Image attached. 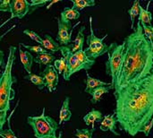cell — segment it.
<instances>
[{
  "label": "cell",
  "instance_id": "obj_9",
  "mask_svg": "<svg viewBox=\"0 0 153 138\" xmlns=\"http://www.w3.org/2000/svg\"><path fill=\"white\" fill-rule=\"evenodd\" d=\"M32 7L31 3L25 0H12L11 1V17L6 21L9 22L13 18H23L28 13H30V8ZM34 10V8L32 7Z\"/></svg>",
  "mask_w": 153,
  "mask_h": 138
},
{
  "label": "cell",
  "instance_id": "obj_17",
  "mask_svg": "<svg viewBox=\"0 0 153 138\" xmlns=\"http://www.w3.org/2000/svg\"><path fill=\"white\" fill-rule=\"evenodd\" d=\"M151 4V1L148 2L146 9H144L142 5H140V14L138 16V20L141 22L142 25H152V14L149 11V5Z\"/></svg>",
  "mask_w": 153,
  "mask_h": 138
},
{
  "label": "cell",
  "instance_id": "obj_28",
  "mask_svg": "<svg viewBox=\"0 0 153 138\" xmlns=\"http://www.w3.org/2000/svg\"><path fill=\"white\" fill-rule=\"evenodd\" d=\"M23 34H25V35H27V36H29L32 40H34V41H36L37 43H39L40 45L42 44V42H43V39L38 34V33H36L35 31H30V30H28V29H26V30H24L23 31Z\"/></svg>",
  "mask_w": 153,
  "mask_h": 138
},
{
  "label": "cell",
  "instance_id": "obj_32",
  "mask_svg": "<svg viewBox=\"0 0 153 138\" xmlns=\"http://www.w3.org/2000/svg\"><path fill=\"white\" fill-rule=\"evenodd\" d=\"M57 2H58V1H55V2H52V3H50V4H49V5H48V6H47V9H49V7L52 5V4H55V3H57Z\"/></svg>",
  "mask_w": 153,
  "mask_h": 138
},
{
  "label": "cell",
  "instance_id": "obj_26",
  "mask_svg": "<svg viewBox=\"0 0 153 138\" xmlns=\"http://www.w3.org/2000/svg\"><path fill=\"white\" fill-rule=\"evenodd\" d=\"M95 131V128L89 129H76L75 131V137L78 138H92L93 132Z\"/></svg>",
  "mask_w": 153,
  "mask_h": 138
},
{
  "label": "cell",
  "instance_id": "obj_20",
  "mask_svg": "<svg viewBox=\"0 0 153 138\" xmlns=\"http://www.w3.org/2000/svg\"><path fill=\"white\" fill-rule=\"evenodd\" d=\"M114 89L112 85L110 86H101V87H99L97 89H95L94 91H92L91 92V103L92 104H96L100 100V98L102 97L103 94L108 92L110 90Z\"/></svg>",
  "mask_w": 153,
  "mask_h": 138
},
{
  "label": "cell",
  "instance_id": "obj_21",
  "mask_svg": "<svg viewBox=\"0 0 153 138\" xmlns=\"http://www.w3.org/2000/svg\"><path fill=\"white\" fill-rule=\"evenodd\" d=\"M56 59V57L53 55V54H50V53H41V54H38L36 56V58H35V62L37 64H39V65H45L46 66H50V64L52 62H55Z\"/></svg>",
  "mask_w": 153,
  "mask_h": 138
},
{
  "label": "cell",
  "instance_id": "obj_15",
  "mask_svg": "<svg viewBox=\"0 0 153 138\" xmlns=\"http://www.w3.org/2000/svg\"><path fill=\"white\" fill-rule=\"evenodd\" d=\"M80 17V12L75 10L74 8H69L65 7L62 12H61V16L60 19L62 22L65 23H70L72 20H77Z\"/></svg>",
  "mask_w": 153,
  "mask_h": 138
},
{
  "label": "cell",
  "instance_id": "obj_2",
  "mask_svg": "<svg viewBox=\"0 0 153 138\" xmlns=\"http://www.w3.org/2000/svg\"><path fill=\"white\" fill-rule=\"evenodd\" d=\"M124 42L123 66L114 93L146 78L153 72V44L145 37L140 22Z\"/></svg>",
  "mask_w": 153,
  "mask_h": 138
},
{
  "label": "cell",
  "instance_id": "obj_14",
  "mask_svg": "<svg viewBox=\"0 0 153 138\" xmlns=\"http://www.w3.org/2000/svg\"><path fill=\"white\" fill-rule=\"evenodd\" d=\"M69 103H70V97L66 96L65 101H63V104H62V107L60 110L59 122H58L59 125L63 124L64 122L70 120V119L72 117V112L70 111V109H69Z\"/></svg>",
  "mask_w": 153,
  "mask_h": 138
},
{
  "label": "cell",
  "instance_id": "obj_10",
  "mask_svg": "<svg viewBox=\"0 0 153 138\" xmlns=\"http://www.w3.org/2000/svg\"><path fill=\"white\" fill-rule=\"evenodd\" d=\"M41 76L44 78L46 82V87L48 88V92H52L56 90L58 84V72L56 70L54 66L50 65L46 66L43 72L40 73Z\"/></svg>",
  "mask_w": 153,
  "mask_h": 138
},
{
  "label": "cell",
  "instance_id": "obj_3",
  "mask_svg": "<svg viewBox=\"0 0 153 138\" xmlns=\"http://www.w3.org/2000/svg\"><path fill=\"white\" fill-rule=\"evenodd\" d=\"M16 57V48L10 46L7 61L0 79V129L4 130V126L7 122V115L10 111L11 101L14 99L15 92L13 84L17 82L16 78L12 75L13 65Z\"/></svg>",
  "mask_w": 153,
  "mask_h": 138
},
{
  "label": "cell",
  "instance_id": "obj_16",
  "mask_svg": "<svg viewBox=\"0 0 153 138\" xmlns=\"http://www.w3.org/2000/svg\"><path fill=\"white\" fill-rule=\"evenodd\" d=\"M84 30H85V27L82 26L79 30V32H78L76 38L73 41V45H72L71 49L74 53H75L77 51L83 50V43H84V40H85L84 33H83Z\"/></svg>",
  "mask_w": 153,
  "mask_h": 138
},
{
  "label": "cell",
  "instance_id": "obj_27",
  "mask_svg": "<svg viewBox=\"0 0 153 138\" xmlns=\"http://www.w3.org/2000/svg\"><path fill=\"white\" fill-rule=\"evenodd\" d=\"M54 67L58 72V74L63 75L64 74V71L65 70V67H66V64H65V58L64 57H61L59 59H56L54 62Z\"/></svg>",
  "mask_w": 153,
  "mask_h": 138
},
{
  "label": "cell",
  "instance_id": "obj_5",
  "mask_svg": "<svg viewBox=\"0 0 153 138\" xmlns=\"http://www.w3.org/2000/svg\"><path fill=\"white\" fill-rule=\"evenodd\" d=\"M27 123L31 127L36 138H56L58 125L56 121L45 114V108L39 116L28 117Z\"/></svg>",
  "mask_w": 153,
  "mask_h": 138
},
{
  "label": "cell",
  "instance_id": "obj_1",
  "mask_svg": "<svg viewBox=\"0 0 153 138\" xmlns=\"http://www.w3.org/2000/svg\"><path fill=\"white\" fill-rule=\"evenodd\" d=\"M116 118L121 130L131 137L143 132L153 117V72L114 93Z\"/></svg>",
  "mask_w": 153,
  "mask_h": 138
},
{
  "label": "cell",
  "instance_id": "obj_4",
  "mask_svg": "<svg viewBox=\"0 0 153 138\" xmlns=\"http://www.w3.org/2000/svg\"><path fill=\"white\" fill-rule=\"evenodd\" d=\"M60 52L66 64L65 70L63 74V77L65 81H69L70 77L80 70H90L95 64V60L90 58L84 50L74 53L69 46H61Z\"/></svg>",
  "mask_w": 153,
  "mask_h": 138
},
{
  "label": "cell",
  "instance_id": "obj_25",
  "mask_svg": "<svg viewBox=\"0 0 153 138\" xmlns=\"http://www.w3.org/2000/svg\"><path fill=\"white\" fill-rule=\"evenodd\" d=\"M14 110H15V109H14V110L12 111V113L8 116V119H7L8 128L0 131V136H1V137L2 138H18L15 135H14V133L13 132V130H12V128H11V126H10V119H11V117H12V115H13V113Z\"/></svg>",
  "mask_w": 153,
  "mask_h": 138
},
{
  "label": "cell",
  "instance_id": "obj_19",
  "mask_svg": "<svg viewBox=\"0 0 153 138\" xmlns=\"http://www.w3.org/2000/svg\"><path fill=\"white\" fill-rule=\"evenodd\" d=\"M103 115L100 111L99 110H92L91 111H90L87 115H85L83 117V120L84 122L86 123L87 126H90L91 125L92 126V128H95L94 127V123L97 121V120H101L103 119Z\"/></svg>",
  "mask_w": 153,
  "mask_h": 138
},
{
  "label": "cell",
  "instance_id": "obj_22",
  "mask_svg": "<svg viewBox=\"0 0 153 138\" xmlns=\"http://www.w3.org/2000/svg\"><path fill=\"white\" fill-rule=\"evenodd\" d=\"M24 78L25 79H28L34 85H36L39 90H43L46 87V82H45L44 78L41 75L30 74V75H28L24 76Z\"/></svg>",
  "mask_w": 153,
  "mask_h": 138
},
{
  "label": "cell",
  "instance_id": "obj_6",
  "mask_svg": "<svg viewBox=\"0 0 153 138\" xmlns=\"http://www.w3.org/2000/svg\"><path fill=\"white\" fill-rule=\"evenodd\" d=\"M125 42L121 45L116 42L112 43V48L108 53V60L106 62V72L111 77V84L114 90L117 87L119 75L122 71L123 61H124V52H125Z\"/></svg>",
  "mask_w": 153,
  "mask_h": 138
},
{
  "label": "cell",
  "instance_id": "obj_8",
  "mask_svg": "<svg viewBox=\"0 0 153 138\" xmlns=\"http://www.w3.org/2000/svg\"><path fill=\"white\" fill-rule=\"evenodd\" d=\"M57 20V25H58V32H57V41L60 43V46H68L69 43L72 41V34H73V29L76 27L80 22H78L74 27L72 28V24L70 23H65L61 21L60 17L56 18Z\"/></svg>",
  "mask_w": 153,
  "mask_h": 138
},
{
  "label": "cell",
  "instance_id": "obj_7",
  "mask_svg": "<svg viewBox=\"0 0 153 138\" xmlns=\"http://www.w3.org/2000/svg\"><path fill=\"white\" fill-rule=\"evenodd\" d=\"M89 21H90V30H91L90 35L87 37V43H88L89 47L84 51L90 58L95 60L97 57H99L106 53H108L112 48V43L108 46L107 44H105L103 42L104 40L107 38L108 34H106L101 39L96 37L94 34L93 27H92V17L91 16H90Z\"/></svg>",
  "mask_w": 153,
  "mask_h": 138
},
{
  "label": "cell",
  "instance_id": "obj_18",
  "mask_svg": "<svg viewBox=\"0 0 153 138\" xmlns=\"http://www.w3.org/2000/svg\"><path fill=\"white\" fill-rule=\"evenodd\" d=\"M41 46L46 50H50L51 52L60 51V48H61V46L55 40H53L49 35H48V34H45L44 35V37H43V42H42Z\"/></svg>",
  "mask_w": 153,
  "mask_h": 138
},
{
  "label": "cell",
  "instance_id": "obj_24",
  "mask_svg": "<svg viewBox=\"0 0 153 138\" xmlns=\"http://www.w3.org/2000/svg\"><path fill=\"white\" fill-rule=\"evenodd\" d=\"M128 13L129 16L131 18V29L134 30V19L136 16H139L140 14V2L139 1H135L133 4V6L130 8V10H128Z\"/></svg>",
  "mask_w": 153,
  "mask_h": 138
},
{
  "label": "cell",
  "instance_id": "obj_23",
  "mask_svg": "<svg viewBox=\"0 0 153 138\" xmlns=\"http://www.w3.org/2000/svg\"><path fill=\"white\" fill-rule=\"evenodd\" d=\"M72 3L73 8L77 11H81L83 10L85 7H91L96 4L94 0H72Z\"/></svg>",
  "mask_w": 153,
  "mask_h": 138
},
{
  "label": "cell",
  "instance_id": "obj_13",
  "mask_svg": "<svg viewBox=\"0 0 153 138\" xmlns=\"http://www.w3.org/2000/svg\"><path fill=\"white\" fill-rule=\"evenodd\" d=\"M86 75H87V79H86V88L84 90L85 92H88L91 94V92L92 91H94L95 89L99 88V87H101V86H110L112 85L111 84H108V83H105V82H102L100 80H98V79H95L93 77H91L88 72H86Z\"/></svg>",
  "mask_w": 153,
  "mask_h": 138
},
{
  "label": "cell",
  "instance_id": "obj_11",
  "mask_svg": "<svg viewBox=\"0 0 153 138\" xmlns=\"http://www.w3.org/2000/svg\"><path fill=\"white\" fill-rule=\"evenodd\" d=\"M115 116H116V114H110V115L105 116L100 125V129L103 132L110 131L115 136L120 137V134L116 131L117 119V118H115Z\"/></svg>",
  "mask_w": 153,
  "mask_h": 138
},
{
  "label": "cell",
  "instance_id": "obj_31",
  "mask_svg": "<svg viewBox=\"0 0 153 138\" xmlns=\"http://www.w3.org/2000/svg\"><path fill=\"white\" fill-rule=\"evenodd\" d=\"M152 127H153V117H152V119L149 121V123L144 127V128H143V133L145 135V137H149L150 132H151V130H152Z\"/></svg>",
  "mask_w": 153,
  "mask_h": 138
},
{
  "label": "cell",
  "instance_id": "obj_12",
  "mask_svg": "<svg viewBox=\"0 0 153 138\" xmlns=\"http://www.w3.org/2000/svg\"><path fill=\"white\" fill-rule=\"evenodd\" d=\"M19 54H20V60L22 62V65L24 70L28 73V75H30L31 74L32 62H33L32 55L30 53V51L22 50L21 43L19 45Z\"/></svg>",
  "mask_w": 153,
  "mask_h": 138
},
{
  "label": "cell",
  "instance_id": "obj_29",
  "mask_svg": "<svg viewBox=\"0 0 153 138\" xmlns=\"http://www.w3.org/2000/svg\"><path fill=\"white\" fill-rule=\"evenodd\" d=\"M21 45H22V47L25 48L29 51L34 52L37 55L41 54V53H48V50H46L43 47H40V46H30V45H26V44H23V43H21Z\"/></svg>",
  "mask_w": 153,
  "mask_h": 138
},
{
  "label": "cell",
  "instance_id": "obj_33",
  "mask_svg": "<svg viewBox=\"0 0 153 138\" xmlns=\"http://www.w3.org/2000/svg\"><path fill=\"white\" fill-rule=\"evenodd\" d=\"M151 26V29H152V40H153V26L152 25H150Z\"/></svg>",
  "mask_w": 153,
  "mask_h": 138
},
{
  "label": "cell",
  "instance_id": "obj_30",
  "mask_svg": "<svg viewBox=\"0 0 153 138\" xmlns=\"http://www.w3.org/2000/svg\"><path fill=\"white\" fill-rule=\"evenodd\" d=\"M0 11L10 12L11 11V1L10 0H2L0 2Z\"/></svg>",
  "mask_w": 153,
  "mask_h": 138
}]
</instances>
